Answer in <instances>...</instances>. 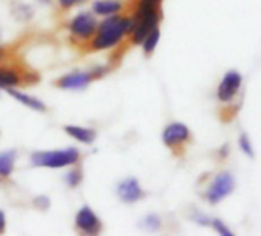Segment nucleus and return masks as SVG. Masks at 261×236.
I'll return each mask as SVG.
<instances>
[{
    "mask_svg": "<svg viewBox=\"0 0 261 236\" xmlns=\"http://www.w3.org/2000/svg\"><path fill=\"white\" fill-rule=\"evenodd\" d=\"M212 225H214V228L217 230V233H220V234H223V236H232L233 233L224 225V222L221 221V219H214L212 221Z\"/></svg>",
    "mask_w": 261,
    "mask_h": 236,
    "instance_id": "18",
    "label": "nucleus"
},
{
    "mask_svg": "<svg viewBox=\"0 0 261 236\" xmlns=\"http://www.w3.org/2000/svg\"><path fill=\"white\" fill-rule=\"evenodd\" d=\"M117 195L124 202H136V201H139V199H142L145 196V192L142 190L137 180L129 178V180H124V181H121L118 184Z\"/></svg>",
    "mask_w": 261,
    "mask_h": 236,
    "instance_id": "10",
    "label": "nucleus"
},
{
    "mask_svg": "<svg viewBox=\"0 0 261 236\" xmlns=\"http://www.w3.org/2000/svg\"><path fill=\"white\" fill-rule=\"evenodd\" d=\"M69 33L71 37L75 39L77 42H91L92 37L97 33L98 23L95 20V17L89 13H80L79 16H75L71 23H69Z\"/></svg>",
    "mask_w": 261,
    "mask_h": 236,
    "instance_id": "4",
    "label": "nucleus"
},
{
    "mask_svg": "<svg viewBox=\"0 0 261 236\" xmlns=\"http://www.w3.org/2000/svg\"><path fill=\"white\" fill-rule=\"evenodd\" d=\"M159 39H160V29H159V26H157V28H154V29L145 37V40L142 42L143 51H145L146 55H151V54L154 52V49H155V46H157V43H159Z\"/></svg>",
    "mask_w": 261,
    "mask_h": 236,
    "instance_id": "15",
    "label": "nucleus"
},
{
    "mask_svg": "<svg viewBox=\"0 0 261 236\" xmlns=\"http://www.w3.org/2000/svg\"><path fill=\"white\" fill-rule=\"evenodd\" d=\"M14 160H16V152L8 151L0 154V176L7 178L13 173L14 169Z\"/></svg>",
    "mask_w": 261,
    "mask_h": 236,
    "instance_id": "14",
    "label": "nucleus"
},
{
    "mask_svg": "<svg viewBox=\"0 0 261 236\" xmlns=\"http://www.w3.org/2000/svg\"><path fill=\"white\" fill-rule=\"evenodd\" d=\"M5 58V49L0 48V63H2V60Z\"/></svg>",
    "mask_w": 261,
    "mask_h": 236,
    "instance_id": "24",
    "label": "nucleus"
},
{
    "mask_svg": "<svg viewBox=\"0 0 261 236\" xmlns=\"http://www.w3.org/2000/svg\"><path fill=\"white\" fill-rule=\"evenodd\" d=\"M160 218L159 216H155V215H151V216H148L146 218V227L149 228V230H157L159 227H160Z\"/></svg>",
    "mask_w": 261,
    "mask_h": 236,
    "instance_id": "19",
    "label": "nucleus"
},
{
    "mask_svg": "<svg viewBox=\"0 0 261 236\" xmlns=\"http://www.w3.org/2000/svg\"><path fill=\"white\" fill-rule=\"evenodd\" d=\"M235 189V181H233V176L229 173V172H223L220 173L211 184L207 193H206V198L211 204H217L220 202L224 196L230 195Z\"/></svg>",
    "mask_w": 261,
    "mask_h": 236,
    "instance_id": "6",
    "label": "nucleus"
},
{
    "mask_svg": "<svg viewBox=\"0 0 261 236\" xmlns=\"http://www.w3.org/2000/svg\"><path fill=\"white\" fill-rule=\"evenodd\" d=\"M80 154L77 149L69 148L66 151H54V152H36L31 157V161L34 166H42V167H66L72 166L79 161Z\"/></svg>",
    "mask_w": 261,
    "mask_h": 236,
    "instance_id": "2",
    "label": "nucleus"
},
{
    "mask_svg": "<svg viewBox=\"0 0 261 236\" xmlns=\"http://www.w3.org/2000/svg\"><path fill=\"white\" fill-rule=\"evenodd\" d=\"M189 137H191V132L183 123H172L163 132V143L168 148L175 149L177 146L186 143L189 140Z\"/></svg>",
    "mask_w": 261,
    "mask_h": 236,
    "instance_id": "9",
    "label": "nucleus"
},
{
    "mask_svg": "<svg viewBox=\"0 0 261 236\" xmlns=\"http://www.w3.org/2000/svg\"><path fill=\"white\" fill-rule=\"evenodd\" d=\"M133 29V19L126 16L112 14L109 19L101 22L97 28L95 36L91 40V48L94 51H103L115 46L121 39Z\"/></svg>",
    "mask_w": 261,
    "mask_h": 236,
    "instance_id": "1",
    "label": "nucleus"
},
{
    "mask_svg": "<svg viewBox=\"0 0 261 236\" xmlns=\"http://www.w3.org/2000/svg\"><path fill=\"white\" fill-rule=\"evenodd\" d=\"M42 2H45V4H46V2H49V0H42Z\"/></svg>",
    "mask_w": 261,
    "mask_h": 236,
    "instance_id": "25",
    "label": "nucleus"
},
{
    "mask_svg": "<svg viewBox=\"0 0 261 236\" xmlns=\"http://www.w3.org/2000/svg\"><path fill=\"white\" fill-rule=\"evenodd\" d=\"M194 219H195L198 224H201V225H207V224H209L207 216H204V215H201V213H197V215L194 216Z\"/></svg>",
    "mask_w": 261,
    "mask_h": 236,
    "instance_id": "22",
    "label": "nucleus"
},
{
    "mask_svg": "<svg viewBox=\"0 0 261 236\" xmlns=\"http://www.w3.org/2000/svg\"><path fill=\"white\" fill-rule=\"evenodd\" d=\"M241 84V74L237 71H229L224 74L220 86H218V98L221 101H230L238 92Z\"/></svg>",
    "mask_w": 261,
    "mask_h": 236,
    "instance_id": "8",
    "label": "nucleus"
},
{
    "mask_svg": "<svg viewBox=\"0 0 261 236\" xmlns=\"http://www.w3.org/2000/svg\"><path fill=\"white\" fill-rule=\"evenodd\" d=\"M66 183L71 187H77L82 183V170L80 169H74L66 175Z\"/></svg>",
    "mask_w": 261,
    "mask_h": 236,
    "instance_id": "17",
    "label": "nucleus"
},
{
    "mask_svg": "<svg viewBox=\"0 0 261 236\" xmlns=\"http://www.w3.org/2000/svg\"><path fill=\"white\" fill-rule=\"evenodd\" d=\"M105 72H106L105 68H95L94 71H89V72H72V74L60 77L59 80H56L54 84L62 89H82L88 86L92 80L103 77Z\"/></svg>",
    "mask_w": 261,
    "mask_h": 236,
    "instance_id": "5",
    "label": "nucleus"
},
{
    "mask_svg": "<svg viewBox=\"0 0 261 236\" xmlns=\"http://www.w3.org/2000/svg\"><path fill=\"white\" fill-rule=\"evenodd\" d=\"M75 225H77L79 231H82L85 234H97L101 230L100 219L95 216V213L88 205H85L79 210V213L75 216Z\"/></svg>",
    "mask_w": 261,
    "mask_h": 236,
    "instance_id": "7",
    "label": "nucleus"
},
{
    "mask_svg": "<svg viewBox=\"0 0 261 236\" xmlns=\"http://www.w3.org/2000/svg\"><path fill=\"white\" fill-rule=\"evenodd\" d=\"M66 134H69L71 137H74L75 140L82 141V143H92L95 140V131L94 129H88V128H79V126H68L65 128Z\"/></svg>",
    "mask_w": 261,
    "mask_h": 236,
    "instance_id": "13",
    "label": "nucleus"
},
{
    "mask_svg": "<svg viewBox=\"0 0 261 236\" xmlns=\"http://www.w3.org/2000/svg\"><path fill=\"white\" fill-rule=\"evenodd\" d=\"M39 80V75L33 71H28L25 68H20L17 65H8L0 66V87H14L20 86L23 83H36Z\"/></svg>",
    "mask_w": 261,
    "mask_h": 236,
    "instance_id": "3",
    "label": "nucleus"
},
{
    "mask_svg": "<svg viewBox=\"0 0 261 236\" xmlns=\"http://www.w3.org/2000/svg\"><path fill=\"white\" fill-rule=\"evenodd\" d=\"M34 204H36L39 209H42V210H46V209L49 207V201H48L46 196H39V198H36V199H34Z\"/></svg>",
    "mask_w": 261,
    "mask_h": 236,
    "instance_id": "21",
    "label": "nucleus"
},
{
    "mask_svg": "<svg viewBox=\"0 0 261 236\" xmlns=\"http://www.w3.org/2000/svg\"><path fill=\"white\" fill-rule=\"evenodd\" d=\"M94 13L98 16H112L118 14L121 10V2L118 0H97L92 7Z\"/></svg>",
    "mask_w": 261,
    "mask_h": 236,
    "instance_id": "11",
    "label": "nucleus"
},
{
    "mask_svg": "<svg viewBox=\"0 0 261 236\" xmlns=\"http://www.w3.org/2000/svg\"><path fill=\"white\" fill-rule=\"evenodd\" d=\"M5 231V213L0 212V233Z\"/></svg>",
    "mask_w": 261,
    "mask_h": 236,
    "instance_id": "23",
    "label": "nucleus"
},
{
    "mask_svg": "<svg viewBox=\"0 0 261 236\" xmlns=\"http://www.w3.org/2000/svg\"><path fill=\"white\" fill-rule=\"evenodd\" d=\"M8 94H10L11 97H14L16 100H19L22 104H27L28 107H31V109H34V110H39V112H45V110H46V106H45L40 100H37V98H34V97H31V95H28V94L14 91V89H11V87L8 89Z\"/></svg>",
    "mask_w": 261,
    "mask_h": 236,
    "instance_id": "12",
    "label": "nucleus"
},
{
    "mask_svg": "<svg viewBox=\"0 0 261 236\" xmlns=\"http://www.w3.org/2000/svg\"><path fill=\"white\" fill-rule=\"evenodd\" d=\"M83 2H85V0H59V5H60L62 10H71L72 7L80 5Z\"/></svg>",
    "mask_w": 261,
    "mask_h": 236,
    "instance_id": "20",
    "label": "nucleus"
},
{
    "mask_svg": "<svg viewBox=\"0 0 261 236\" xmlns=\"http://www.w3.org/2000/svg\"><path fill=\"white\" fill-rule=\"evenodd\" d=\"M240 148H241V151L249 157V158H253V149H252V144H250V141H249V137L246 135V134H241V137H240Z\"/></svg>",
    "mask_w": 261,
    "mask_h": 236,
    "instance_id": "16",
    "label": "nucleus"
}]
</instances>
